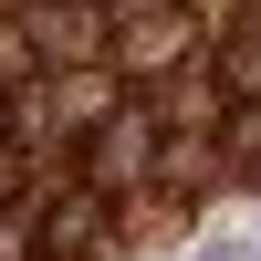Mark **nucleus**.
<instances>
[{"label":"nucleus","instance_id":"obj_2","mask_svg":"<svg viewBox=\"0 0 261 261\" xmlns=\"http://www.w3.org/2000/svg\"><path fill=\"white\" fill-rule=\"evenodd\" d=\"M32 63H42V42H21L11 21H0V84H21V73H32Z\"/></svg>","mask_w":261,"mask_h":261},{"label":"nucleus","instance_id":"obj_1","mask_svg":"<svg viewBox=\"0 0 261 261\" xmlns=\"http://www.w3.org/2000/svg\"><path fill=\"white\" fill-rule=\"evenodd\" d=\"M209 84H220L230 105H261V11H241L220 32V53H209Z\"/></svg>","mask_w":261,"mask_h":261},{"label":"nucleus","instance_id":"obj_3","mask_svg":"<svg viewBox=\"0 0 261 261\" xmlns=\"http://www.w3.org/2000/svg\"><path fill=\"white\" fill-rule=\"evenodd\" d=\"M241 11H261V0H241Z\"/></svg>","mask_w":261,"mask_h":261}]
</instances>
